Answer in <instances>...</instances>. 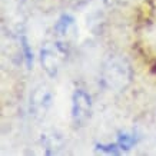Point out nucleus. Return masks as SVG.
<instances>
[{
  "mask_svg": "<svg viewBox=\"0 0 156 156\" xmlns=\"http://www.w3.org/2000/svg\"><path fill=\"white\" fill-rule=\"evenodd\" d=\"M52 90L44 85L37 86L30 95V105H29L30 115H33L36 119H43L52 106Z\"/></svg>",
  "mask_w": 156,
  "mask_h": 156,
  "instance_id": "4",
  "label": "nucleus"
},
{
  "mask_svg": "<svg viewBox=\"0 0 156 156\" xmlns=\"http://www.w3.org/2000/svg\"><path fill=\"white\" fill-rule=\"evenodd\" d=\"M67 49L55 40V43H44V46L40 50V62H42L43 70L50 77L57 76L60 70L63 60L66 57Z\"/></svg>",
  "mask_w": 156,
  "mask_h": 156,
  "instance_id": "2",
  "label": "nucleus"
},
{
  "mask_svg": "<svg viewBox=\"0 0 156 156\" xmlns=\"http://www.w3.org/2000/svg\"><path fill=\"white\" fill-rule=\"evenodd\" d=\"M132 77V67L125 57L110 56L103 63L100 80L106 89L113 92H122L130 85Z\"/></svg>",
  "mask_w": 156,
  "mask_h": 156,
  "instance_id": "1",
  "label": "nucleus"
},
{
  "mask_svg": "<svg viewBox=\"0 0 156 156\" xmlns=\"http://www.w3.org/2000/svg\"><path fill=\"white\" fill-rule=\"evenodd\" d=\"M92 116V99L83 89H76L72 96V119L76 126H83Z\"/></svg>",
  "mask_w": 156,
  "mask_h": 156,
  "instance_id": "3",
  "label": "nucleus"
},
{
  "mask_svg": "<svg viewBox=\"0 0 156 156\" xmlns=\"http://www.w3.org/2000/svg\"><path fill=\"white\" fill-rule=\"evenodd\" d=\"M96 149L102 152H108V153H113V155L120 153V147L118 146V143H113V145H96Z\"/></svg>",
  "mask_w": 156,
  "mask_h": 156,
  "instance_id": "8",
  "label": "nucleus"
},
{
  "mask_svg": "<svg viewBox=\"0 0 156 156\" xmlns=\"http://www.w3.org/2000/svg\"><path fill=\"white\" fill-rule=\"evenodd\" d=\"M55 34H56V42L62 44L63 48L70 46V43L75 42L77 36V27L76 22L70 14H62L55 24Z\"/></svg>",
  "mask_w": 156,
  "mask_h": 156,
  "instance_id": "5",
  "label": "nucleus"
},
{
  "mask_svg": "<svg viewBox=\"0 0 156 156\" xmlns=\"http://www.w3.org/2000/svg\"><path fill=\"white\" fill-rule=\"evenodd\" d=\"M137 139L139 137L135 135V133H128V132H123L119 133L118 136V146L120 147V151H129L133 145L137 143Z\"/></svg>",
  "mask_w": 156,
  "mask_h": 156,
  "instance_id": "6",
  "label": "nucleus"
},
{
  "mask_svg": "<svg viewBox=\"0 0 156 156\" xmlns=\"http://www.w3.org/2000/svg\"><path fill=\"white\" fill-rule=\"evenodd\" d=\"M20 46L23 49V55H24V60H26V65H27L29 69H32V65H33V52L29 46V42L26 36H22L20 37Z\"/></svg>",
  "mask_w": 156,
  "mask_h": 156,
  "instance_id": "7",
  "label": "nucleus"
}]
</instances>
